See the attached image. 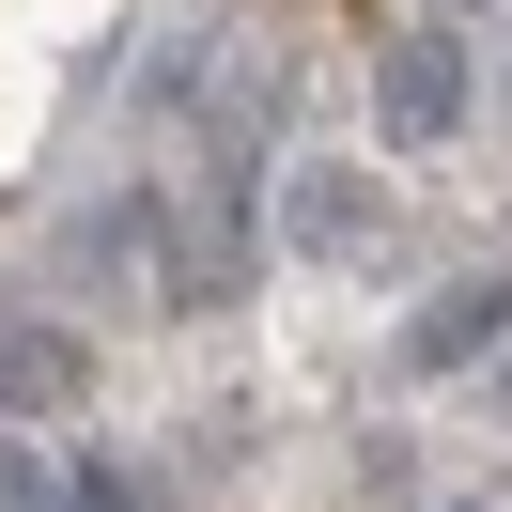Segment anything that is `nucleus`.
Wrapping results in <instances>:
<instances>
[{"instance_id":"obj_3","label":"nucleus","mask_w":512,"mask_h":512,"mask_svg":"<svg viewBox=\"0 0 512 512\" xmlns=\"http://www.w3.org/2000/svg\"><path fill=\"white\" fill-rule=\"evenodd\" d=\"M78 388V342H47V326H0V404H63Z\"/></svg>"},{"instance_id":"obj_4","label":"nucleus","mask_w":512,"mask_h":512,"mask_svg":"<svg viewBox=\"0 0 512 512\" xmlns=\"http://www.w3.org/2000/svg\"><path fill=\"white\" fill-rule=\"evenodd\" d=\"M357 233H373V187H342V171H311V187H295V249H357Z\"/></svg>"},{"instance_id":"obj_2","label":"nucleus","mask_w":512,"mask_h":512,"mask_svg":"<svg viewBox=\"0 0 512 512\" xmlns=\"http://www.w3.org/2000/svg\"><path fill=\"white\" fill-rule=\"evenodd\" d=\"M497 326H512V280H481V295H450V311L419 326L404 357H419V373H450V357H481V342H497Z\"/></svg>"},{"instance_id":"obj_1","label":"nucleus","mask_w":512,"mask_h":512,"mask_svg":"<svg viewBox=\"0 0 512 512\" xmlns=\"http://www.w3.org/2000/svg\"><path fill=\"white\" fill-rule=\"evenodd\" d=\"M450 125H466V47H450V32H404V47H388V140L419 156V140H450Z\"/></svg>"},{"instance_id":"obj_5","label":"nucleus","mask_w":512,"mask_h":512,"mask_svg":"<svg viewBox=\"0 0 512 512\" xmlns=\"http://www.w3.org/2000/svg\"><path fill=\"white\" fill-rule=\"evenodd\" d=\"M0 512H78V466H47V450L0 435Z\"/></svg>"}]
</instances>
